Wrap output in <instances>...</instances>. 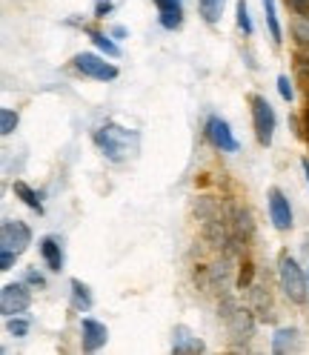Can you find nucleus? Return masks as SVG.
<instances>
[{"instance_id":"nucleus-12","label":"nucleus","mask_w":309,"mask_h":355,"mask_svg":"<svg viewBox=\"0 0 309 355\" xmlns=\"http://www.w3.org/2000/svg\"><path fill=\"white\" fill-rule=\"evenodd\" d=\"M154 6H158V20L161 26L175 32L181 29L184 24V0H154Z\"/></svg>"},{"instance_id":"nucleus-16","label":"nucleus","mask_w":309,"mask_h":355,"mask_svg":"<svg viewBox=\"0 0 309 355\" xmlns=\"http://www.w3.org/2000/svg\"><path fill=\"white\" fill-rule=\"evenodd\" d=\"M224 3H227V0H197V15L204 17V24L218 26L220 15H224Z\"/></svg>"},{"instance_id":"nucleus-22","label":"nucleus","mask_w":309,"mask_h":355,"mask_svg":"<svg viewBox=\"0 0 309 355\" xmlns=\"http://www.w3.org/2000/svg\"><path fill=\"white\" fill-rule=\"evenodd\" d=\"M278 95H281L286 103H292V101H295V89H292L290 75H278Z\"/></svg>"},{"instance_id":"nucleus-5","label":"nucleus","mask_w":309,"mask_h":355,"mask_svg":"<svg viewBox=\"0 0 309 355\" xmlns=\"http://www.w3.org/2000/svg\"><path fill=\"white\" fill-rule=\"evenodd\" d=\"M29 306H32V293H29V284L26 281L6 284L3 290H0V313H3L6 318L24 315Z\"/></svg>"},{"instance_id":"nucleus-15","label":"nucleus","mask_w":309,"mask_h":355,"mask_svg":"<svg viewBox=\"0 0 309 355\" xmlns=\"http://www.w3.org/2000/svg\"><path fill=\"white\" fill-rule=\"evenodd\" d=\"M86 35H89L92 46L98 52H103L106 58H121V46H118V40L112 35H103V32H95V29H86Z\"/></svg>"},{"instance_id":"nucleus-2","label":"nucleus","mask_w":309,"mask_h":355,"mask_svg":"<svg viewBox=\"0 0 309 355\" xmlns=\"http://www.w3.org/2000/svg\"><path fill=\"white\" fill-rule=\"evenodd\" d=\"M278 281H281L283 295L292 304L309 301V275H303V270L290 252H281V258H278Z\"/></svg>"},{"instance_id":"nucleus-4","label":"nucleus","mask_w":309,"mask_h":355,"mask_svg":"<svg viewBox=\"0 0 309 355\" xmlns=\"http://www.w3.org/2000/svg\"><path fill=\"white\" fill-rule=\"evenodd\" d=\"M32 243V230L17 218H6L0 224V250L15 252V255H24Z\"/></svg>"},{"instance_id":"nucleus-28","label":"nucleus","mask_w":309,"mask_h":355,"mask_svg":"<svg viewBox=\"0 0 309 355\" xmlns=\"http://www.w3.org/2000/svg\"><path fill=\"white\" fill-rule=\"evenodd\" d=\"M301 169H303V175H306V184H309V158H303V161H301Z\"/></svg>"},{"instance_id":"nucleus-8","label":"nucleus","mask_w":309,"mask_h":355,"mask_svg":"<svg viewBox=\"0 0 309 355\" xmlns=\"http://www.w3.org/2000/svg\"><path fill=\"white\" fill-rule=\"evenodd\" d=\"M204 135H206V141L215 146V149H220V152H238L240 146H238V138L232 135V126L220 118V115H209V121H206V126H204Z\"/></svg>"},{"instance_id":"nucleus-14","label":"nucleus","mask_w":309,"mask_h":355,"mask_svg":"<svg viewBox=\"0 0 309 355\" xmlns=\"http://www.w3.org/2000/svg\"><path fill=\"white\" fill-rule=\"evenodd\" d=\"M69 286H72V306L78 309V313H86V309H92L95 298H92V290H89V286H86L80 278H72Z\"/></svg>"},{"instance_id":"nucleus-18","label":"nucleus","mask_w":309,"mask_h":355,"mask_svg":"<svg viewBox=\"0 0 309 355\" xmlns=\"http://www.w3.org/2000/svg\"><path fill=\"white\" fill-rule=\"evenodd\" d=\"M261 3H263V15H267V26H270L272 43H275V46H281L283 29H281V20H278V6H275V0H261Z\"/></svg>"},{"instance_id":"nucleus-27","label":"nucleus","mask_w":309,"mask_h":355,"mask_svg":"<svg viewBox=\"0 0 309 355\" xmlns=\"http://www.w3.org/2000/svg\"><path fill=\"white\" fill-rule=\"evenodd\" d=\"M109 35H112L115 40H126L129 32H126V26H112V32H109Z\"/></svg>"},{"instance_id":"nucleus-7","label":"nucleus","mask_w":309,"mask_h":355,"mask_svg":"<svg viewBox=\"0 0 309 355\" xmlns=\"http://www.w3.org/2000/svg\"><path fill=\"white\" fill-rule=\"evenodd\" d=\"M267 207H270V220L278 232H290L292 230V207H290V198L283 195V189L270 187L267 192Z\"/></svg>"},{"instance_id":"nucleus-9","label":"nucleus","mask_w":309,"mask_h":355,"mask_svg":"<svg viewBox=\"0 0 309 355\" xmlns=\"http://www.w3.org/2000/svg\"><path fill=\"white\" fill-rule=\"evenodd\" d=\"M37 250H40L43 263L49 266V272H63L66 255H63V241H60L58 235H43V238L37 241Z\"/></svg>"},{"instance_id":"nucleus-13","label":"nucleus","mask_w":309,"mask_h":355,"mask_svg":"<svg viewBox=\"0 0 309 355\" xmlns=\"http://www.w3.org/2000/svg\"><path fill=\"white\" fill-rule=\"evenodd\" d=\"M301 349V336L295 327H278L275 336H272V352L275 355H286V352H295Z\"/></svg>"},{"instance_id":"nucleus-11","label":"nucleus","mask_w":309,"mask_h":355,"mask_svg":"<svg viewBox=\"0 0 309 355\" xmlns=\"http://www.w3.org/2000/svg\"><path fill=\"white\" fill-rule=\"evenodd\" d=\"M206 344L195 336V332L184 324H178L172 329V352L175 355H197V352H204Z\"/></svg>"},{"instance_id":"nucleus-23","label":"nucleus","mask_w":309,"mask_h":355,"mask_svg":"<svg viewBox=\"0 0 309 355\" xmlns=\"http://www.w3.org/2000/svg\"><path fill=\"white\" fill-rule=\"evenodd\" d=\"M24 281H26L29 286H35V290H46V278H43L37 270H32V266L24 272Z\"/></svg>"},{"instance_id":"nucleus-19","label":"nucleus","mask_w":309,"mask_h":355,"mask_svg":"<svg viewBox=\"0 0 309 355\" xmlns=\"http://www.w3.org/2000/svg\"><path fill=\"white\" fill-rule=\"evenodd\" d=\"M17 123H20V115H17V109H9V106H3V109H0V135H3V138L15 135Z\"/></svg>"},{"instance_id":"nucleus-24","label":"nucleus","mask_w":309,"mask_h":355,"mask_svg":"<svg viewBox=\"0 0 309 355\" xmlns=\"http://www.w3.org/2000/svg\"><path fill=\"white\" fill-rule=\"evenodd\" d=\"M15 261H17V255H15V252L0 250V270H3V272H9V270H12V266H15Z\"/></svg>"},{"instance_id":"nucleus-25","label":"nucleus","mask_w":309,"mask_h":355,"mask_svg":"<svg viewBox=\"0 0 309 355\" xmlns=\"http://www.w3.org/2000/svg\"><path fill=\"white\" fill-rule=\"evenodd\" d=\"M109 12H112V0H95V17L103 20Z\"/></svg>"},{"instance_id":"nucleus-26","label":"nucleus","mask_w":309,"mask_h":355,"mask_svg":"<svg viewBox=\"0 0 309 355\" xmlns=\"http://www.w3.org/2000/svg\"><path fill=\"white\" fill-rule=\"evenodd\" d=\"M290 3H292V9H295L303 20H309V0H290Z\"/></svg>"},{"instance_id":"nucleus-3","label":"nucleus","mask_w":309,"mask_h":355,"mask_svg":"<svg viewBox=\"0 0 309 355\" xmlns=\"http://www.w3.org/2000/svg\"><path fill=\"white\" fill-rule=\"evenodd\" d=\"M252 103V126H255V138L261 146H270L272 138H275V129H278V115L272 103L263 98V95H252L249 98Z\"/></svg>"},{"instance_id":"nucleus-20","label":"nucleus","mask_w":309,"mask_h":355,"mask_svg":"<svg viewBox=\"0 0 309 355\" xmlns=\"http://www.w3.org/2000/svg\"><path fill=\"white\" fill-rule=\"evenodd\" d=\"M235 20H238V29L244 32L247 37L255 32V26H252V17H249V6H247V0H238V3H235Z\"/></svg>"},{"instance_id":"nucleus-21","label":"nucleus","mask_w":309,"mask_h":355,"mask_svg":"<svg viewBox=\"0 0 309 355\" xmlns=\"http://www.w3.org/2000/svg\"><path fill=\"white\" fill-rule=\"evenodd\" d=\"M29 329H32V324L26 318H20V315L6 318V332H9V336H15V338H26Z\"/></svg>"},{"instance_id":"nucleus-1","label":"nucleus","mask_w":309,"mask_h":355,"mask_svg":"<svg viewBox=\"0 0 309 355\" xmlns=\"http://www.w3.org/2000/svg\"><path fill=\"white\" fill-rule=\"evenodd\" d=\"M92 138H95V146L115 164H123L126 158H132V155L138 152V135L135 132H129L126 126L112 123V121H106L103 126H98Z\"/></svg>"},{"instance_id":"nucleus-10","label":"nucleus","mask_w":309,"mask_h":355,"mask_svg":"<svg viewBox=\"0 0 309 355\" xmlns=\"http://www.w3.org/2000/svg\"><path fill=\"white\" fill-rule=\"evenodd\" d=\"M106 341H109L106 324H100L95 318H83L80 321V344H83V352H98Z\"/></svg>"},{"instance_id":"nucleus-6","label":"nucleus","mask_w":309,"mask_h":355,"mask_svg":"<svg viewBox=\"0 0 309 355\" xmlns=\"http://www.w3.org/2000/svg\"><path fill=\"white\" fill-rule=\"evenodd\" d=\"M75 69L80 72V75H86V78H92V80H115L118 75H121V69L115 63H109L106 58H100V55H95V52H80V55H75Z\"/></svg>"},{"instance_id":"nucleus-17","label":"nucleus","mask_w":309,"mask_h":355,"mask_svg":"<svg viewBox=\"0 0 309 355\" xmlns=\"http://www.w3.org/2000/svg\"><path fill=\"white\" fill-rule=\"evenodd\" d=\"M12 192H15L29 209H35L37 215H43V201H40V195H37L26 181H15V184H12Z\"/></svg>"}]
</instances>
